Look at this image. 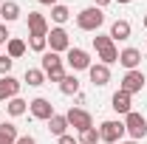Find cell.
<instances>
[{"instance_id": "1", "label": "cell", "mask_w": 147, "mask_h": 144, "mask_svg": "<svg viewBox=\"0 0 147 144\" xmlns=\"http://www.w3.org/2000/svg\"><path fill=\"white\" fill-rule=\"evenodd\" d=\"M102 23H105V14H102V9H99V6L82 9V11H79V17H76V26H79L82 31H96Z\"/></svg>"}, {"instance_id": "2", "label": "cell", "mask_w": 147, "mask_h": 144, "mask_svg": "<svg viewBox=\"0 0 147 144\" xmlns=\"http://www.w3.org/2000/svg\"><path fill=\"white\" fill-rule=\"evenodd\" d=\"M42 73H45L51 82H62V79H65L59 54H54V51H45V54H42Z\"/></svg>"}, {"instance_id": "3", "label": "cell", "mask_w": 147, "mask_h": 144, "mask_svg": "<svg viewBox=\"0 0 147 144\" xmlns=\"http://www.w3.org/2000/svg\"><path fill=\"white\" fill-rule=\"evenodd\" d=\"M93 45H96V51L102 57V65H110V62L119 59V51L113 48V40L110 37H93Z\"/></svg>"}, {"instance_id": "4", "label": "cell", "mask_w": 147, "mask_h": 144, "mask_svg": "<svg viewBox=\"0 0 147 144\" xmlns=\"http://www.w3.org/2000/svg\"><path fill=\"white\" fill-rule=\"evenodd\" d=\"M125 130L133 136V141H136V139H144V136H147V122H144V116L130 110L127 119H125Z\"/></svg>"}, {"instance_id": "5", "label": "cell", "mask_w": 147, "mask_h": 144, "mask_svg": "<svg viewBox=\"0 0 147 144\" xmlns=\"http://www.w3.org/2000/svg\"><path fill=\"white\" fill-rule=\"evenodd\" d=\"M122 136H125V124L122 122H102V130H99V139L102 141L113 144V141H119Z\"/></svg>"}, {"instance_id": "6", "label": "cell", "mask_w": 147, "mask_h": 144, "mask_svg": "<svg viewBox=\"0 0 147 144\" xmlns=\"http://www.w3.org/2000/svg\"><path fill=\"white\" fill-rule=\"evenodd\" d=\"M142 88H144V73L142 71H127L125 73V79H122V90L125 93H139Z\"/></svg>"}, {"instance_id": "7", "label": "cell", "mask_w": 147, "mask_h": 144, "mask_svg": "<svg viewBox=\"0 0 147 144\" xmlns=\"http://www.w3.org/2000/svg\"><path fill=\"white\" fill-rule=\"evenodd\" d=\"M65 119H68V124H74L76 130H79V133H82V130H88V127H93L91 116H88L85 110H79V108H71V110H68V116H65Z\"/></svg>"}, {"instance_id": "8", "label": "cell", "mask_w": 147, "mask_h": 144, "mask_svg": "<svg viewBox=\"0 0 147 144\" xmlns=\"http://www.w3.org/2000/svg\"><path fill=\"white\" fill-rule=\"evenodd\" d=\"M68 65L74 71H85V68H91V57L82 48H68Z\"/></svg>"}, {"instance_id": "9", "label": "cell", "mask_w": 147, "mask_h": 144, "mask_svg": "<svg viewBox=\"0 0 147 144\" xmlns=\"http://www.w3.org/2000/svg\"><path fill=\"white\" fill-rule=\"evenodd\" d=\"M28 108H31V116H34V119H45V122H48V119L54 116V105H51L48 99H42V96L34 99Z\"/></svg>"}, {"instance_id": "10", "label": "cell", "mask_w": 147, "mask_h": 144, "mask_svg": "<svg viewBox=\"0 0 147 144\" xmlns=\"http://www.w3.org/2000/svg\"><path fill=\"white\" fill-rule=\"evenodd\" d=\"M48 42H51V51H65L68 48V34H65V28H51V34L45 37Z\"/></svg>"}, {"instance_id": "11", "label": "cell", "mask_w": 147, "mask_h": 144, "mask_svg": "<svg viewBox=\"0 0 147 144\" xmlns=\"http://www.w3.org/2000/svg\"><path fill=\"white\" fill-rule=\"evenodd\" d=\"M20 90V82L14 76H0V99H14Z\"/></svg>"}, {"instance_id": "12", "label": "cell", "mask_w": 147, "mask_h": 144, "mask_svg": "<svg viewBox=\"0 0 147 144\" xmlns=\"http://www.w3.org/2000/svg\"><path fill=\"white\" fill-rule=\"evenodd\" d=\"M28 28H31V37H48V26H45V17L31 11L28 14Z\"/></svg>"}, {"instance_id": "13", "label": "cell", "mask_w": 147, "mask_h": 144, "mask_svg": "<svg viewBox=\"0 0 147 144\" xmlns=\"http://www.w3.org/2000/svg\"><path fill=\"white\" fill-rule=\"evenodd\" d=\"M119 62H122L127 71H136V65L142 62V51H139V48H125V51L119 54Z\"/></svg>"}, {"instance_id": "14", "label": "cell", "mask_w": 147, "mask_h": 144, "mask_svg": "<svg viewBox=\"0 0 147 144\" xmlns=\"http://www.w3.org/2000/svg\"><path fill=\"white\" fill-rule=\"evenodd\" d=\"M88 73H91V82H93V85H99V88L110 82V71H108V65H91V68H88Z\"/></svg>"}, {"instance_id": "15", "label": "cell", "mask_w": 147, "mask_h": 144, "mask_svg": "<svg viewBox=\"0 0 147 144\" xmlns=\"http://www.w3.org/2000/svg\"><path fill=\"white\" fill-rule=\"evenodd\" d=\"M113 110L127 116V113H130V93H125V90H116V93H113Z\"/></svg>"}, {"instance_id": "16", "label": "cell", "mask_w": 147, "mask_h": 144, "mask_svg": "<svg viewBox=\"0 0 147 144\" xmlns=\"http://www.w3.org/2000/svg\"><path fill=\"white\" fill-rule=\"evenodd\" d=\"M130 37V23L127 20H116L110 26V40H127Z\"/></svg>"}, {"instance_id": "17", "label": "cell", "mask_w": 147, "mask_h": 144, "mask_svg": "<svg viewBox=\"0 0 147 144\" xmlns=\"http://www.w3.org/2000/svg\"><path fill=\"white\" fill-rule=\"evenodd\" d=\"M65 127H68V119H65V116H51V119H48V130H51V133H54L57 139H59V136H65Z\"/></svg>"}, {"instance_id": "18", "label": "cell", "mask_w": 147, "mask_h": 144, "mask_svg": "<svg viewBox=\"0 0 147 144\" xmlns=\"http://www.w3.org/2000/svg\"><path fill=\"white\" fill-rule=\"evenodd\" d=\"M0 14H3L6 23H11V20L20 17V6L14 3V0H9V3H3V6H0Z\"/></svg>"}, {"instance_id": "19", "label": "cell", "mask_w": 147, "mask_h": 144, "mask_svg": "<svg viewBox=\"0 0 147 144\" xmlns=\"http://www.w3.org/2000/svg\"><path fill=\"white\" fill-rule=\"evenodd\" d=\"M20 136H17V127L14 124H0V144H14Z\"/></svg>"}, {"instance_id": "20", "label": "cell", "mask_w": 147, "mask_h": 144, "mask_svg": "<svg viewBox=\"0 0 147 144\" xmlns=\"http://www.w3.org/2000/svg\"><path fill=\"white\" fill-rule=\"evenodd\" d=\"M59 90H62L65 96H71V93H79V82H76V76H65V79L59 82Z\"/></svg>"}, {"instance_id": "21", "label": "cell", "mask_w": 147, "mask_h": 144, "mask_svg": "<svg viewBox=\"0 0 147 144\" xmlns=\"http://www.w3.org/2000/svg\"><path fill=\"white\" fill-rule=\"evenodd\" d=\"M26 82H28L31 88H37V85H42V82H45V73L37 71V68H28V71H26Z\"/></svg>"}, {"instance_id": "22", "label": "cell", "mask_w": 147, "mask_h": 144, "mask_svg": "<svg viewBox=\"0 0 147 144\" xmlns=\"http://www.w3.org/2000/svg\"><path fill=\"white\" fill-rule=\"evenodd\" d=\"M26 54V42L23 40H9V57L11 59H17V57Z\"/></svg>"}, {"instance_id": "23", "label": "cell", "mask_w": 147, "mask_h": 144, "mask_svg": "<svg viewBox=\"0 0 147 144\" xmlns=\"http://www.w3.org/2000/svg\"><path fill=\"white\" fill-rule=\"evenodd\" d=\"M26 105H28V102H23V99L14 96V99H9V113H11V116H23V113H26Z\"/></svg>"}, {"instance_id": "24", "label": "cell", "mask_w": 147, "mask_h": 144, "mask_svg": "<svg viewBox=\"0 0 147 144\" xmlns=\"http://www.w3.org/2000/svg\"><path fill=\"white\" fill-rule=\"evenodd\" d=\"M68 14H71V11H68L65 6H54V9H51V17H54L57 23H65V20H68Z\"/></svg>"}, {"instance_id": "25", "label": "cell", "mask_w": 147, "mask_h": 144, "mask_svg": "<svg viewBox=\"0 0 147 144\" xmlns=\"http://www.w3.org/2000/svg\"><path fill=\"white\" fill-rule=\"evenodd\" d=\"M96 141H99V130H93V127L82 130V144H96Z\"/></svg>"}, {"instance_id": "26", "label": "cell", "mask_w": 147, "mask_h": 144, "mask_svg": "<svg viewBox=\"0 0 147 144\" xmlns=\"http://www.w3.org/2000/svg\"><path fill=\"white\" fill-rule=\"evenodd\" d=\"M28 45H31V51H45L48 40H45V37H31V42H28Z\"/></svg>"}, {"instance_id": "27", "label": "cell", "mask_w": 147, "mask_h": 144, "mask_svg": "<svg viewBox=\"0 0 147 144\" xmlns=\"http://www.w3.org/2000/svg\"><path fill=\"white\" fill-rule=\"evenodd\" d=\"M11 57H0V76H9V71H11Z\"/></svg>"}, {"instance_id": "28", "label": "cell", "mask_w": 147, "mask_h": 144, "mask_svg": "<svg viewBox=\"0 0 147 144\" xmlns=\"http://www.w3.org/2000/svg\"><path fill=\"white\" fill-rule=\"evenodd\" d=\"M14 144H37V141H34V139H31V136H20V139H17V141H14Z\"/></svg>"}, {"instance_id": "29", "label": "cell", "mask_w": 147, "mask_h": 144, "mask_svg": "<svg viewBox=\"0 0 147 144\" xmlns=\"http://www.w3.org/2000/svg\"><path fill=\"white\" fill-rule=\"evenodd\" d=\"M59 144H76V141H74V136H59Z\"/></svg>"}, {"instance_id": "30", "label": "cell", "mask_w": 147, "mask_h": 144, "mask_svg": "<svg viewBox=\"0 0 147 144\" xmlns=\"http://www.w3.org/2000/svg\"><path fill=\"white\" fill-rule=\"evenodd\" d=\"M3 40H9V28H6V26H0V42H3Z\"/></svg>"}, {"instance_id": "31", "label": "cell", "mask_w": 147, "mask_h": 144, "mask_svg": "<svg viewBox=\"0 0 147 144\" xmlns=\"http://www.w3.org/2000/svg\"><path fill=\"white\" fill-rule=\"evenodd\" d=\"M42 6H57V0H40Z\"/></svg>"}, {"instance_id": "32", "label": "cell", "mask_w": 147, "mask_h": 144, "mask_svg": "<svg viewBox=\"0 0 147 144\" xmlns=\"http://www.w3.org/2000/svg\"><path fill=\"white\" fill-rule=\"evenodd\" d=\"M105 3H110V0H96V6H105Z\"/></svg>"}, {"instance_id": "33", "label": "cell", "mask_w": 147, "mask_h": 144, "mask_svg": "<svg viewBox=\"0 0 147 144\" xmlns=\"http://www.w3.org/2000/svg\"><path fill=\"white\" fill-rule=\"evenodd\" d=\"M125 144H136V141H133V139H130V141H125Z\"/></svg>"}, {"instance_id": "34", "label": "cell", "mask_w": 147, "mask_h": 144, "mask_svg": "<svg viewBox=\"0 0 147 144\" xmlns=\"http://www.w3.org/2000/svg\"><path fill=\"white\" fill-rule=\"evenodd\" d=\"M119 3H130V0H119Z\"/></svg>"}, {"instance_id": "35", "label": "cell", "mask_w": 147, "mask_h": 144, "mask_svg": "<svg viewBox=\"0 0 147 144\" xmlns=\"http://www.w3.org/2000/svg\"><path fill=\"white\" fill-rule=\"evenodd\" d=\"M144 26H147V17H144Z\"/></svg>"}, {"instance_id": "36", "label": "cell", "mask_w": 147, "mask_h": 144, "mask_svg": "<svg viewBox=\"0 0 147 144\" xmlns=\"http://www.w3.org/2000/svg\"><path fill=\"white\" fill-rule=\"evenodd\" d=\"M0 6H3V3H0Z\"/></svg>"}, {"instance_id": "37", "label": "cell", "mask_w": 147, "mask_h": 144, "mask_svg": "<svg viewBox=\"0 0 147 144\" xmlns=\"http://www.w3.org/2000/svg\"><path fill=\"white\" fill-rule=\"evenodd\" d=\"M0 124H3V122H0Z\"/></svg>"}]
</instances>
